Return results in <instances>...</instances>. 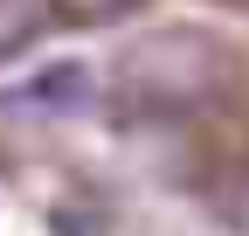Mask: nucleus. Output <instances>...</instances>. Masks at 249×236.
Wrapping results in <instances>:
<instances>
[{
    "mask_svg": "<svg viewBox=\"0 0 249 236\" xmlns=\"http://www.w3.org/2000/svg\"><path fill=\"white\" fill-rule=\"evenodd\" d=\"M208 209H214V222H222L229 236H249V167H235V174H222V181H214Z\"/></svg>",
    "mask_w": 249,
    "mask_h": 236,
    "instance_id": "3",
    "label": "nucleus"
},
{
    "mask_svg": "<svg viewBox=\"0 0 249 236\" xmlns=\"http://www.w3.org/2000/svg\"><path fill=\"white\" fill-rule=\"evenodd\" d=\"M42 21H49V0H0V56H14L42 35Z\"/></svg>",
    "mask_w": 249,
    "mask_h": 236,
    "instance_id": "4",
    "label": "nucleus"
},
{
    "mask_svg": "<svg viewBox=\"0 0 249 236\" xmlns=\"http://www.w3.org/2000/svg\"><path fill=\"white\" fill-rule=\"evenodd\" d=\"M55 7L70 14V21H118L132 0H55Z\"/></svg>",
    "mask_w": 249,
    "mask_h": 236,
    "instance_id": "6",
    "label": "nucleus"
},
{
    "mask_svg": "<svg viewBox=\"0 0 249 236\" xmlns=\"http://www.w3.org/2000/svg\"><path fill=\"white\" fill-rule=\"evenodd\" d=\"M90 98H97V70L62 56V63H42V70L14 77L0 91V111L7 118H70V111H90Z\"/></svg>",
    "mask_w": 249,
    "mask_h": 236,
    "instance_id": "2",
    "label": "nucleus"
},
{
    "mask_svg": "<svg viewBox=\"0 0 249 236\" xmlns=\"http://www.w3.org/2000/svg\"><path fill=\"white\" fill-rule=\"evenodd\" d=\"M111 77L139 118H173V111H194L201 98H214V83L229 77V56L201 28H152V35H132L118 49Z\"/></svg>",
    "mask_w": 249,
    "mask_h": 236,
    "instance_id": "1",
    "label": "nucleus"
},
{
    "mask_svg": "<svg viewBox=\"0 0 249 236\" xmlns=\"http://www.w3.org/2000/svg\"><path fill=\"white\" fill-rule=\"evenodd\" d=\"M49 236H104V222L90 216V209H76V201H70V209H55V216H49Z\"/></svg>",
    "mask_w": 249,
    "mask_h": 236,
    "instance_id": "5",
    "label": "nucleus"
}]
</instances>
